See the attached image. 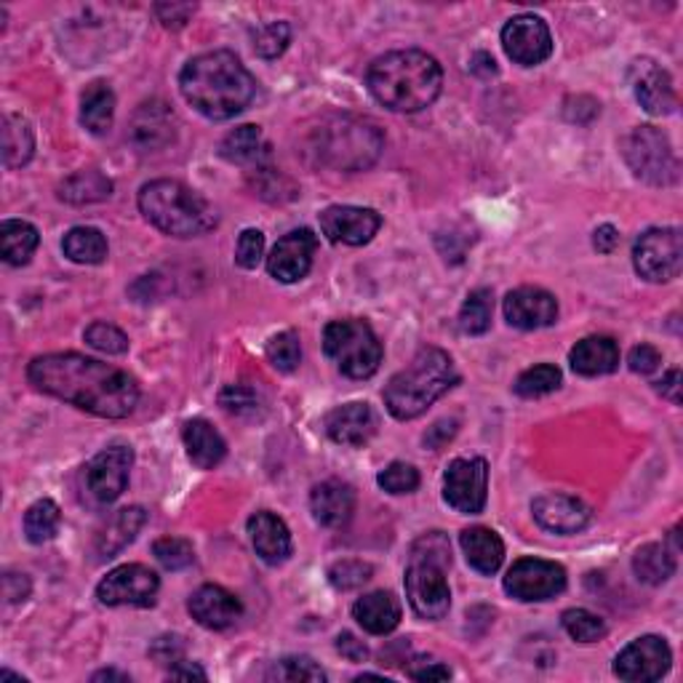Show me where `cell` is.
I'll return each instance as SVG.
<instances>
[{
    "label": "cell",
    "instance_id": "obj_63",
    "mask_svg": "<svg viewBox=\"0 0 683 683\" xmlns=\"http://www.w3.org/2000/svg\"><path fill=\"white\" fill-rule=\"evenodd\" d=\"M91 681L94 683H99V681H124V683H128L131 679H128L126 673H118V671H99V673H94Z\"/></svg>",
    "mask_w": 683,
    "mask_h": 683
},
{
    "label": "cell",
    "instance_id": "obj_8",
    "mask_svg": "<svg viewBox=\"0 0 683 683\" xmlns=\"http://www.w3.org/2000/svg\"><path fill=\"white\" fill-rule=\"evenodd\" d=\"M323 350L336 369L350 380H369L380 371L382 342L367 321L348 318V321H331L323 329Z\"/></svg>",
    "mask_w": 683,
    "mask_h": 683
},
{
    "label": "cell",
    "instance_id": "obj_51",
    "mask_svg": "<svg viewBox=\"0 0 683 683\" xmlns=\"http://www.w3.org/2000/svg\"><path fill=\"white\" fill-rule=\"evenodd\" d=\"M262 256H265V235L260 233V230H243L238 246H235V262L243 270H256L260 267Z\"/></svg>",
    "mask_w": 683,
    "mask_h": 683
},
{
    "label": "cell",
    "instance_id": "obj_46",
    "mask_svg": "<svg viewBox=\"0 0 683 683\" xmlns=\"http://www.w3.org/2000/svg\"><path fill=\"white\" fill-rule=\"evenodd\" d=\"M270 681H313V683H323L326 681V673L321 671V665H315L310 657H283L275 662L273 667H270L267 673Z\"/></svg>",
    "mask_w": 683,
    "mask_h": 683
},
{
    "label": "cell",
    "instance_id": "obj_42",
    "mask_svg": "<svg viewBox=\"0 0 683 683\" xmlns=\"http://www.w3.org/2000/svg\"><path fill=\"white\" fill-rule=\"evenodd\" d=\"M560 625L579 644H595V641H601L608 633L606 622L598 614L587 612V608H569V612H564Z\"/></svg>",
    "mask_w": 683,
    "mask_h": 683
},
{
    "label": "cell",
    "instance_id": "obj_6",
    "mask_svg": "<svg viewBox=\"0 0 683 683\" xmlns=\"http://www.w3.org/2000/svg\"><path fill=\"white\" fill-rule=\"evenodd\" d=\"M451 566V545L443 531L422 534L411 545L409 566H406V598L417 617L443 619L451 608V591L446 572Z\"/></svg>",
    "mask_w": 683,
    "mask_h": 683
},
{
    "label": "cell",
    "instance_id": "obj_25",
    "mask_svg": "<svg viewBox=\"0 0 683 683\" xmlns=\"http://www.w3.org/2000/svg\"><path fill=\"white\" fill-rule=\"evenodd\" d=\"M326 432L334 443L367 446L377 432V414L369 403H344L326 414Z\"/></svg>",
    "mask_w": 683,
    "mask_h": 683
},
{
    "label": "cell",
    "instance_id": "obj_39",
    "mask_svg": "<svg viewBox=\"0 0 683 683\" xmlns=\"http://www.w3.org/2000/svg\"><path fill=\"white\" fill-rule=\"evenodd\" d=\"M59 520H62V513H59V505L53 499H38L27 507L25 513V534L32 545H43L53 539V534L59 529Z\"/></svg>",
    "mask_w": 683,
    "mask_h": 683
},
{
    "label": "cell",
    "instance_id": "obj_53",
    "mask_svg": "<svg viewBox=\"0 0 683 683\" xmlns=\"http://www.w3.org/2000/svg\"><path fill=\"white\" fill-rule=\"evenodd\" d=\"M195 6L193 3H158L155 6V17L164 22L168 30H182L193 19Z\"/></svg>",
    "mask_w": 683,
    "mask_h": 683
},
{
    "label": "cell",
    "instance_id": "obj_29",
    "mask_svg": "<svg viewBox=\"0 0 683 683\" xmlns=\"http://www.w3.org/2000/svg\"><path fill=\"white\" fill-rule=\"evenodd\" d=\"M182 441H185L191 462L201 470H214L227 455L225 438H222L206 419H191V422H185Z\"/></svg>",
    "mask_w": 683,
    "mask_h": 683
},
{
    "label": "cell",
    "instance_id": "obj_21",
    "mask_svg": "<svg viewBox=\"0 0 683 683\" xmlns=\"http://www.w3.org/2000/svg\"><path fill=\"white\" fill-rule=\"evenodd\" d=\"M505 318L513 329L537 331L558 321L556 296L537 286H520L505 296Z\"/></svg>",
    "mask_w": 683,
    "mask_h": 683
},
{
    "label": "cell",
    "instance_id": "obj_28",
    "mask_svg": "<svg viewBox=\"0 0 683 683\" xmlns=\"http://www.w3.org/2000/svg\"><path fill=\"white\" fill-rule=\"evenodd\" d=\"M569 363L583 377H604L619 369V344L612 336H587L569 353Z\"/></svg>",
    "mask_w": 683,
    "mask_h": 683
},
{
    "label": "cell",
    "instance_id": "obj_7",
    "mask_svg": "<svg viewBox=\"0 0 683 683\" xmlns=\"http://www.w3.org/2000/svg\"><path fill=\"white\" fill-rule=\"evenodd\" d=\"M315 158L336 172H367L380 160L384 137L369 118L331 115L310 137Z\"/></svg>",
    "mask_w": 683,
    "mask_h": 683
},
{
    "label": "cell",
    "instance_id": "obj_47",
    "mask_svg": "<svg viewBox=\"0 0 683 683\" xmlns=\"http://www.w3.org/2000/svg\"><path fill=\"white\" fill-rule=\"evenodd\" d=\"M371 564H363V560L348 558V560H336L334 566L329 569V583L336 587V591H358L371 579Z\"/></svg>",
    "mask_w": 683,
    "mask_h": 683
},
{
    "label": "cell",
    "instance_id": "obj_26",
    "mask_svg": "<svg viewBox=\"0 0 683 683\" xmlns=\"http://www.w3.org/2000/svg\"><path fill=\"white\" fill-rule=\"evenodd\" d=\"M248 537H252L256 556L270 566H279L292 556V531H289V526L275 513H254L248 518Z\"/></svg>",
    "mask_w": 683,
    "mask_h": 683
},
{
    "label": "cell",
    "instance_id": "obj_34",
    "mask_svg": "<svg viewBox=\"0 0 683 683\" xmlns=\"http://www.w3.org/2000/svg\"><path fill=\"white\" fill-rule=\"evenodd\" d=\"M113 195V182L97 168H86V172H76L59 185V198L72 206H89V203L107 201Z\"/></svg>",
    "mask_w": 683,
    "mask_h": 683
},
{
    "label": "cell",
    "instance_id": "obj_55",
    "mask_svg": "<svg viewBox=\"0 0 683 683\" xmlns=\"http://www.w3.org/2000/svg\"><path fill=\"white\" fill-rule=\"evenodd\" d=\"M409 679L414 681H449L451 671L443 665V662L428 660V657H414L409 665Z\"/></svg>",
    "mask_w": 683,
    "mask_h": 683
},
{
    "label": "cell",
    "instance_id": "obj_20",
    "mask_svg": "<svg viewBox=\"0 0 683 683\" xmlns=\"http://www.w3.org/2000/svg\"><path fill=\"white\" fill-rule=\"evenodd\" d=\"M382 216L374 208L329 206L321 214V230L331 243L342 246H367L380 233Z\"/></svg>",
    "mask_w": 683,
    "mask_h": 683
},
{
    "label": "cell",
    "instance_id": "obj_1",
    "mask_svg": "<svg viewBox=\"0 0 683 683\" xmlns=\"http://www.w3.org/2000/svg\"><path fill=\"white\" fill-rule=\"evenodd\" d=\"M27 380L94 417L124 419L139 403V384L131 374L78 353L38 355L27 367Z\"/></svg>",
    "mask_w": 683,
    "mask_h": 683
},
{
    "label": "cell",
    "instance_id": "obj_49",
    "mask_svg": "<svg viewBox=\"0 0 683 683\" xmlns=\"http://www.w3.org/2000/svg\"><path fill=\"white\" fill-rule=\"evenodd\" d=\"M84 340L89 342L94 350H99V353L107 355L128 353V336L120 329L110 326V323H91V326L86 329Z\"/></svg>",
    "mask_w": 683,
    "mask_h": 683
},
{
    "label": "cell",
    "instance_id": "obj_5",
    "mask_svg": "<svg viewBox=\"0 0 683 683\" xmlns=\"http://www.w3.org/2000/svg\"><path fill=\"white\" fill-rule=\"evenodd\" d=\"M137 203L145 219L172 238H198L219 222L212 203L177 179L147 182Z\"/></svg>",
    "mask_w": 683,
    "mask_h": 683
},
{
    "label": "cell",
    "instance_id": "obj_18",
    "mask_svg": "<svg viewBox=\"0 0 683 683\" xmlns=\"http://www.w3.org/2000/svg\"><path fill=\"white\" fill-rule=\"evenodd\" d=\"M318 252V235L313 230L300 227L275 243L267 256V273L281 283H296L313 267V256Z\"/></svg>",
    "mask_w": 683,
    "mask_h": 683
},
{
    "label": "cell",
    "instance_id": "obj_2",
    "mask_svg": "<svg viewBox=\"0 0 683 683\" xmlns=\"http://www.w3.org/2000/svg\"><path fill=\"white\" fill-rule=\"evenodd\" d=\"M179 89L208 120H230L256 97V80L233 51H206L182 67Z\"/></svg>",
    "mask_w": 683,
    "mask_h": 683
},
{
    "label": "cell",
    "instance_id": "obj_24",
    "mask_svg": "<svg viewBox=\"0 0 683 683\" xmlns=\"http://www.w3.org/2000/svg\"><path fill=\"white\" fill-rule=\"evenodd\" d=\"M310 510H313L318 524L326 526V529H342V526L350 524L355 513L353 486L336 481V478L318 484L310 491Z\"/></svg>",
    "mask_w": 683,
    "mask_h": 683
},
{
    "label": "cell",
    "instance_id": "obj_13",
    "mask_svg": "<svg viewBox=\"0 0 683 683\" xmlns=\"http://www.w3.org/2000/svg\"><path fill=\"white\" fill-rule=\"evenodd\" d=\"M160 591V577L145 564L118 566L101 579L97 587L99 604L105 606H139L147 608L155 604Z\"/></svg>",
    "mask_w": 683,
    "mask_h": 683
},
{
    "label": "cell",
    "instance_id": "obj_60",
    "mask_svg": "<svg viewBox=\"0 0 683 683\" xmlns=\"http://www.w3.org/2000/svg\"><path fill=\"white\" fill-rule=\"evenodd\" d=\"M657 392L662 398L679 406L681 403V369H671L665 377L657 382Z\"/></svg>",
    "mask_w": 683,
    "mask_h": 683
},
{
    "label": "cell",
    "instance_id": "obj_4",
    "mask_svg": "<svg viewBox=\"0 0 683 683\" xmlns=\"http://www.w3.org/2000/svg\"><path fill=\"white\" fill-rule=\"evenodd\" d=\"M459 382V371L441 348H422L384 388V406L396 419H417Z\"/></svg>",
    "mask_w": 683,
    "mask_h": 683
},
{
    "label": "cell",
    "instance_id": "obj_16",
    "mask_svg": "<svg viewBox=\"0 0 683 683\" xmlns=\"http://www.w3.org/2000/svg\"><path fill=\"white\" fill-rule=\"evenodd\" d=\"M503 49L516 65L537 67L553 53V36L550 27L534 13H520L513 17L503 27Z\"/></svg>",
    "mask_w": 683,
    "mask_h": 683
},
{
    "label": "cell",
    "instance_id": "obj_19",
    "mask_svg": "<svg viewBox=\"0 0 683 683\" xmlns=\"http://www.w3.org/2000/svg\"><path fill=\"white\" fill-rule=\"evenodd\" d=\"M177 139V118L166 101L150 99L137 107L131 126H128V142L139 153H160Z\"/></svg>",
    "mask_w": 683,
    "mask_h": 683
},
{
    "label": "cell",
    "instance_id": "obj_31",
    "mask_svg": "<svg viewBox=\"0 0 683 683\" xmlns=\"http://www.w3.org/2000/svg\"><path fill=\"white\" fill-rule=\"evenodd\" d=\"M147 524L145 507H124L115 516L107 520L105 529L97 537V556L99 558H115L124 547H128L137 539L142 526Z\"/></svg>",
    "mask_w": 683,
    "mask_h": 683
},
{
    "label": "cell",
    "instance_id": "obj_57",
    "mask_svg": "<svg viewBox=\"0 0 683 683\" xmlns=\"http://www.w3.org/2000/svg\"><path fill=\"white\" fill-rule=\"evenodd\" d=\"M336 648H340V654L344 660L350 662H367L369 660V648L363 641H358L353 633H342L340 638H336Z\"/></svg>",
    "mask_w": 683,
    "mask_h": 683
},
{
    "label": "cell",
    "instance_id": "obj_62",
    "mask_svg": "<svg viewBox=\"0 0 683 683\" xmlns=\"http://www.w3.org/2000/svg\"><path fill=\"white\" fill-rule=\"evenodd\" d=\"M470 72L478 78H491V76H497V62H494L491 53L478 51V53H472V59H470Z\"/></svg>",
    "mask_w": 683,
    "mask_h": 683
},
{
    "label": "cell",
    "instance_id": "obj_12",
    "mask_svg": "<svg viewBox=\"0 0 683 683\" xmlns=\"http://www.w3.org/2000/svg\"><path fill=\"white\" fill-rule=\"evenodd\" d=\"M489 465L484 457L455 459L443 476V499L462 516H478L486 507Z\"/></svg>",
    "mask_w": 683,
    "mask_h": 683
},
{
    "label": "cell",
    "instance_id": "obj_27",
    "mask_svg": "<svg viewBox=\"0 0 683 683\" xmlns=\"http://www.w3.org/2000/svg\"><path fill=\"white\" fill-rule=\"evenodd\" d=\"M353 617L367 633L388 635L396 631L398 625H401L403 608H401V601H398L396 595L388 591H377V593H369V595H363V598L355 601Z\"/></svg>",
    "mask_w": 683,
    "mask_h": 683
},
{
    "label": "cell",
    "instance_id": "obj_36",
    "mask_svg": "<svg viewBox=\"0 0 683 683\" xmlns=\"http://www.w3.org/2000/svg\"><path fill=\"white\" fill-rule=\"evenodd\" d=\"M36 150V134L22 115H6L3 118V164L6 168H19L30 164Z\"/></svg>",
    "mask_w": 683,
    "mask_h": 683
},
{
    "label": "cell",
    "instance_id": "obj_52",
    "mask_svg": "<svg viewBox=\"0 0 683 683\" xmlns=\"http://www.w3.org/2000/svg\"><path fill=\"white\" fill-rule=\"evenodd\" d=\"M150 657L158 662V665H177L179 660H185V644H182V638L177 635H164V638H158L150 648Z\"/></svg>",
    "mask_w": 683,
    "mask_h": 683
},
{
    "label": "cell",
    "instance_id": "obj_38",
    "mask_svg": "<svg viewBox=\"0 0 683 683\" xmlns=\"http://www.w3.org/2000/svg\"><path fill=\"white\" fill-rule=\"evenodd\" d=\"M62 252L76 265H101L107 260V238L97 227H72L65 235Z\"/></svg>",
    "mask_w": 683,
    "mask_h": 683
},
{
    "label": "cell",
    "instance_id": "obj_3",
    "mask_svg": "<svg viewBox=\"0 0 683 683\" xmlns=\"http://www.w3.org/2000/svg\"><path fill=\"white\" fill-rule=\"evenodd\" d=\"M371 97L392 113H419L438 99L443 70L430 53L406 49L374 59L367 72Z\"/></svg>",
    "mask_w": 683,
    "mask_h": 683
},
{
    "label": "cell",
    "instance_id": "obj_56",
    "mask_svg": "<svg viewBox=\"0 0 683 683\" xmlns=\"http://www.w3.org/2000/svg\"><path fill=\"white\" fill-rule=\"evenodd\" d=\"M457 430H459L457 419H438V422L432 425L428 432H425V446H428V449H436V451L443 449L446 443L455 441Z\"/></svg>",
    "mask_w": 683,
    "mask_h": 683
},
{
    "label": "cell",
    "instance_id": "obj_32",
    "mask_svg": "<svg viewBox=\"0 0 683 683\" xmlns=\"http://www.w3.org/2000/svg\"><path fill=\"white\" fill-rule=\"evenodd\" d=\"M115 118V94L105 80H94L91 86H86L84 97H80V124L86 131L107 134L113 128Z\"/></svg>",
    "mask_w": 683,
    "mask_h": 683
},
{
    "label": "cell",
    "instance_id": "obj_23",
    "mask_svg": "<svg viewBox=\"0 0 683 683\" xmlns=\"http://www.w3.org/2000/svg\"><path fill=\"white\" fill-rule=\"evenodd\" d=\"M187 608H191L193 619L198 622L201 627H206V631H227L243 614L241 601L219 585L198 587V591L191 595Z\"/></svg>",
    "mask_w": 683,
    "mask_h": 683
},
{
    "label": "cell",
    "instance_id": "obj_44",
    "mask_svg": "<svg viewBox=\"0 0 683 683\" xmlns=\"http://www.w3.org/2000/svg\"><path fill=\"white\" fill-rule=\"evenodd\" d=\"M265 355H267V361L273 363V369H279V371H283V374H289V371H294L302 361L300 336H296L294 331H281V334H275L273 340L267 342Z\"/></svg>",
    "mask_w": 683,
    "mask_h": 683
},
{
    "label": "cell",
    "instance_id": "obj_22",
    "mask_svg": "<svg viewBox=\"0 0 683 683\" xmlns=\"http://www.w3.org/2000/svg\"><path fill=\"white\" fill-rule=\"evenodd\" d=\"M534 520L543 526L545 531L553 534H577L591 524L593 513L583 499L569 497V494H543L531 503Z\"/></svg>",
    "mask_w": 683,
    "mask_h": 683
},
{
    "label": "cell",
    "instance_id": "obj_11",
    "mask_svg": "<svg viewBox=\"0 0 683 683\" xmlns=\"http://www.w3.org/2000/svg\"><path fill=\"white\" fill-rule=\"evenodd\" d=\"M566 591V569L556 560L520 558L505 577V593L524 604L550 601Z\"/></svg>",
    "mask_w": 683,
    "mask_h": 683
},
{
    "label": "cell",
    "instance_id": "obj_15",
    "mask_svg": "<svg viewBox=\"0 0 683 683\" xmlns=\"http://www.w3.org/2000/svg\"><path fill=\"white\" fill-rule=\"evenodd\" d=\"M134 465L131 446H107L86 465V494L97 505H110L126 491L128 472Z\"/></svg>",
    "mask_w": 683,
    "mask_h": 683
},
{
    "label": "cell",
    "instance_id": "obj_40",
    "mask_svg": "<svg viewBox=\"0 0 683 683\" xmlns=\"http://www.w3.org/2000/svg\"><path fill=\"white\" fill-rule=\"evenodd\" d=\"M494 294L491 289H476L468 294L462 310H459V329L470 336H481L491 329Z\"/></svg>",
    "mask_w": 683,
    "mask_h": 683
},
{
    "label": "cell",
    "instance_id": "obj_10",
    "mask_svg": "<svg viewBox=\"0 0 683 683\" xmlns=\"http://www.w3.org/2000/svg\"><path fill=\"white\" fill-rule=\"evenodd\" d=\"M633 267L648 283H671L683 270L681 230L652 227L633 246Z\"/></svg>",
    "mask_w": 683,
    "mask_h": 683
},
{
    "label": "cell",
    "instance_id": "obj_35",
    "mask_svg": "<svg viewBox=\"0 0 683 683\" xmlns=\"http://www.w3.org/2000/svg\"><path fill=\"white\" fill-rule=\"evenodd\" d=\"M38 243L40 235L30 222L9 219L0 225V254H3V262H9L13 267L27 265L30 256L36 254Z\"/></svg>",
    "mask_w": 683,
    "mask_h": 683
},
{
    "label": "cell",
    "instance_id": "obj_30",
    "mask_svg": "<svg viewBox=\"0 0 683 683\" xmlns=\"http://www.w3.org/2000/svg\"><path fill=\"white\" fill-rule=\"evenodd\" d=\"M459 545H462L465 558L478 574H497L505 560V543L497 531L486 529V526H470L459 534Z\"/></svg>",
    "mask_w": 683,
    "mask_h": 683
},
{
    "label": "cell",
    "instance_id": "obj_59",
    "mask_svg": "<svg viewBox=\"0 0 683 683\" xmlns=\"http://www.w3.org/2000/svg\"><path fill=\"white\" fill-rule=\"evenodd\" d=\"M593 246H595V252L612 254L614 248L619 246V233H617V227H614V225H601V227L593 233Z\"/></svg>",
    "mask_w": 683,
    "mask_h": 683
},
{
    "label": "cell",
    "instance_id": "obj_41",
    "mask_svg": "<svg viewBox=\"0 0 683 683\" xmlns=\"http://www.w3.org/2000/svg\"><path fill=\"white\" fill-rule=\"evenodd\" d=\"M560 369L553 363H539V367L526 369L516 380V392L520 398H543L560 388Z\"/></svg>",
    "mask_w": 683,
    "mask_h": 683
},
{
    "label": "cell",
    "instance_id": "obj_45",
    "mask_svg": "<svg viewBox=\"0 0 683 683\" xmlns=\"http://www.w3.org/2000/svg\"><path fill=\"white\" fill-rule=\"evenodd\" d=\"M153 556L158 558V564L168 572H182L187 566L195 564V550L187 539L179 537H160L155 539Z\"/></svg>",
    "mask_w": 683,
    "mask_h": 683
},
{
    "label": "cell",
    "instance_id": "obj_54",
    "mask_svg": "<svg viewBox=\"0 0 683 683\" xmlns=\"http://www.w3.org/2000/svg\"><path fill=\"white\" fill-rule=\"evenodd\" d=\"M627 363H631L635 374H654V371L662 367V353L657 348H652V344H635Z\"/></svg>",
    "mask_w": 683,
    "mask_h": 683
},
{
    "label": "cell",
    "instance_id": "obj_17",
    "mask_svg": "<svg viewBox=\"0 0 683 683\" xmlns=\"http://www.w3.org/2000/svg\"><path fill=\"white\" fill-rule=\"evenodd\" d=\"M627 78H631L635 99L648 115H671L679 107L671 72L654 59H635L631 70H627Z\"/></svg>",
    "mask_w": 683,
    "mask_h": 683
},
{
    "label": "cell",
    "instance_id": "obj_33",
    "mask_svg": "<svg viewBox=\"0 0 683 683\" xmlns=\"http://www.w3.org/2000/svg\"><path fill=\"white\" fill-rule=\"evenodd\" d=\"M219 155L230 164L238 166H252L262 164V158L267 155V142L262 137L260 126H238L222 139Z\"/></svg>",
    "mask_w": 683,
    "mask_h": 683
},
{
    "label": "cell",
    "instance_id": "obj_43",
    "mask_svg": "<svg viewBox=\"0 0 683 683\" xmlns=\"http://www.w3.org/2000/svg\"><path fill=\"white\" fill-rule=\"evenodd\" d=\"M252 43H254L256 57L279 59L281 53L289 49V43H292V27H289L286 22L260 25L252 32Z\"/></svg>",
    "mask_w": 683,
    "mask_h": 683
},
{
    "label": "cell",
    "instance_id": "obj_61",
    "mask_svg": "<svg viewBox=\"0 0 683 683\" xmlns=\"http://www.w3.org/2000/svg\"><path fill=\"white\" fill-rule=\"evenodd\" d=\"M168 679L174 681H206V671H203L201 665H195V662H187V660H179L177 665L168 667Z\"/></svg>",
    "mask_w": 683,
    "mask_h": 683
},
{
    "label": "cell",
    "instance_id": "obj_9",
    "mask_svg": "<svg viewBox=\"0 0 683 683\" xmlns=\"http://www.w3.org/2000/svg\"><path fill=\"white\" fill-rule=\"evenodd\" d=\"M622 158L631 172L648 185L667 187L679 182V158H675L671 139L654 126H638L622 139Z\"/></svg>",
    "mask_w": 683,
    "mask_h": 683
},
{
    "label": "cell",
    "instance_id": "obj_37",
    "mask_svg": "<svg viewBox=\"0 0 683 683\" xmlns=\"http://www.w3.org/2000/svg\"><path fill=\"white\" fill-rule=\"evenodd\" d=\"M633 572L641 583L646 585H665L675 574V556L665 545H644L635 550L633 556Z\"/></svg>",
    "mask_w": 683,
    "mask_h": 683
},
{
    "label": "cell",
    "instance_id": "obj_48",
    "mask_svg": "<svg viewBox=\"0 0 683 683\" xmlns=\"http://www.w3.org/2000/svg\"><path fill=\"white\" fill-rule=\"evenodd\" d=\"M219 403L227 414L235 417H256V411L262 409L260 396H256V390L248 388V384H227V388L219 392Z\"/></svg>",
    "mask_w": 683,
    "mask_h": 683
},
{
    "label": "cell",
    "instance_id": "obj_50",
    "mask_svg": "<svg viewBox=\"0 0 683 683\" xmlns=\"http://www.w3.org/2000/svg\"><path fill=\"white\" fill-rule=\"evenodd\" d=\"M377 484L388 494H411L419 489V472L406 462H392L377 476Z\"/></svg>",
    "mask_w": 683,
    "mask_h": 683
},
{
    "label": "cell",
    "instance_id": "obj_58",
    "mask_svg": "<svg viewBox=\"0 0 683 683\" xmlns=\"http://www.w3.org/2000/svg\"><path fill=\"white\" fill-rule=\"evenodd\" d=\"M3 595L6 601H11V604H19V601H25L27 595H30V579L25 577V574H6L3 577Z\"/></svg>",
    "mask_w": 683,
    "mask_h": 683
},
{
    "label": "cell",
    "instance_id": "obj_14",
    "mask_svg": "<svg viewBox=\"0 0 683 683\" xmlns=\"http://www.w3.org/2000/svg\"><path fill=\"white\" fill-rule=\"evenodd\" d=\"M673 665V652L660 635H644L627 644L614 660V675L627 683H652L667 675Z\"/></svg>",
    "mask_w": 683,
    "mask_h": 683
}]
</instances>
